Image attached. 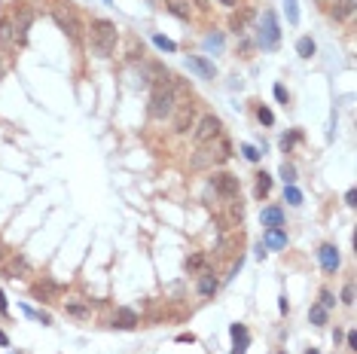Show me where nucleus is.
Segmentation results:
<instances>
[{
    "mask_svg": "<svg viewBox=\"0 0 357 354\" xmlns=\"http://www.w3.org/2000/svg\"><path fill=\"white\" fill-rule=\"evenodd\" d=\"M116 43H119V31L110 18H92L89 24V46H92V55L98 58H110L116 52Z\"/></svg>",
    "mask_w": 357,
    "mask_h": 354,
    "instance_id": "f257e3e1",
    "label": "nucleus"
},
{
    "mask_svg": "<svg viewBox=\"0 0 357 354\" xmlns=\"http://www.w3.org/2000/svg\"><path fill=\"white\" fill-rule=\"evenodd\" d=\"M174 107H177V95H174V89H168V86H156L153 95H150V104H147L150 119L165 122V119H171Z\"/></svg>",
    "mask_w": 357,
    "mask_h": 354,
    "instance_id": "f03ea898",
    "label": "nucleus"
},
{
    "mask_svg": "<svg viewBox=\"0 0 357 354\" xmlns=\"http://www.w3.org/2000/svg\"><path fill=\"white\" fill-rule=\"evenodd\" d=\"M232 156V147H229V141L220 134L217 141H211V144H205V147H199V153L193 156V168H208V165H220V162H226Z\"/></svg>",
    "mask_w": 357,
    "mask_h": 354,
    "instance_id": "7ed1b4c3",
    "label": "nucleus"
},
{
    "mask_svg": "<svg viewBox=\"0 0 357 354\" xmlns=\"http://www.w3.org/2000/svg\"><path fill=\"white\" fill-rule=\"evenodd\" d=\"M52 15H55L58 28H61L73 43H79V40H83V21H79V15H76V9H73V6H55V9H52Z\"/></svg>",
    "mask_w": 357,
    "mask_h": 354,
    "instance_id": "20e7f679",
    "label": "nucleus"
},
{
    "mask_svg": "<svg viewBox=\"0 0 357 354\" xmlns=\"http://www.w3.org/2000/svg\"><path fill=\"white\" fill-rule=\"evenodd\" d=\"M278 43H281L278 18H275V12H272V9H266V12H263V18H260V46L272 52V49H278Z\"/></svg>",
    "mask_w": 357,
    "mask_h": 354,
    "instance_id": "39448f33",
    "label": "nucleus"
},
{
    "mask_svg": "<svg viewBox=\"0 0 357 354\" xmlns=\"http://www.w3.org/2000/svg\"><path fill=\"white\" fill-rule=\"evenodd\" d=\"M220 134H223V122L217 116H202L199 125H196V131H193V141H196V147H205V144L217 141Z\"/></svg>",
    "mask_w": 357,
    "mask_h": 354,
    "instance_id": "423d86ee",
    "label": "nucleus"
},
{
    "mask_svg": "<svg viewBox=\"0 0 357 354\" xmlns=\"http://www.w3.org/2000/svg\"><path fill=\"white\" fill-rule=\"evenodd\" d=\"M211 183H214V189H217V196H223V199H235L238 196V177L235 174H226V171H214L211 174Z\"/></svg>",
    "mask_w": 357,
    "mask_h": 354,
    "instance_id": "0eeeda50",
    "label": "nucleus"
},
{
    "mask_svg": "<svg viewBox=\"0 0 357 354\" xmlns=\"http://www.w3.org/2000/svg\"><path fill=\"white\" fill-rule=\"evenodd\" d=\"M171 119H174V131L177 134H186L189 128H193V122H196V104H177L174 107V113H171Z\"/></svg>",
    "mask_w": 357,
    "mask_h": 354,
    "instance_id": "6e6552de",
    "label": "nucleus"
},
{
    "mask_svg": "<svg viewBox=\"0 0 357 354\" xmlns=\"http://www.w3.org/2000/svg\"><path fill=\"white\" fill-rule=\"evenodd\" d=\"M31 21H34V12H31L28 6L15 9V15H12V28H15V46H21V43L28 40V28H31Z\"/></svg>",
    "mask_w": 357,
    "mask_h": 354,
    "instance_id": "1a4fd4ad",
    "label": "nucleus"
},
{
    "mask_svg": "<svg viewBox=\"0 0 357 354\" xmlns=\"http://www.w3.org/2000/svg\"><path fill=\"white\" fill-rule=\"evenodd\" d=\"M318 260H321V269H324L327 275H336V272H339L342 257H339L336 244H321V248H318Z\"/></svg>",
    "mask_w": 357,
    "mask_h": 354,
    "instance_id": "9d476101",
    "label": "nucleus"
},
{
    "mask_svg": "<svg viewBox=\"0 0 357 354\" xmlns=\"http://www.w3.org/2000/svg\"><path fill=\"white\" fill-rule=\"evenodd\" d=\"M229 333H232V354H248V345H251V333H248V327L244 324H232L229 327Z\"/></svg>",
    "mask_w": 357,
    "mask_h": 354,
    "instance_id": "9b49d317",
    "label": "nucleus"
},
{
    "mask_svg": "<svg viewBox=\"0 0 357 354\" xmlns=\"http://www.w3.org/2000/svg\"><path fill=\"white\" fill-rule=\"evenodd\" d=\"M260 220H263L266 229H281V226H284V211H281L278 205H269V208H263Z\"/></svg>",
    "mask_w": 357,
    "mask_h": 354,
    "instance_id": "f8f14e48",
    "label": "nucleus"
},
{
    "mask_svg": "<svg viewBox=\"0 0 357 354\" xmlns=\"http://www.w3.org/2000/svg\"><path fill=\"white\" fill-rule=\"evenodd\" d=\"M263 248H266V251H284V248H287V232H284V229H266Z\"/></svg>",
    "mask_w": 357,
    "mask_h": 354,
    "instance_id": "ddd939ff",
    "label": "nucleus"
},
{
    "mask_svg": "<svg viewBox=\"0 0 357 354\" xmlns=\"http://www.w3.org/2000/svg\"><path fill=\"white\" fill-rule=\"evenodd\" d=\"M186 64H189L202 79H214V73H217V70H214V64H211L208 58H202V55H189V58H186Z\"/></svg>",
    "mask_w": 357,
    "mask_h": 354,
    "instance_id": "4468645a",
    "label": "nucleus"
},
{
    "mask_svg": "<svg viewBox=\"0 0 357 354\" xmlns=\"http://www.w3.org/2000/svg\"><path fill=\"white\" fill-rule=\"evenodd\" d=\"M138 312L134 309H116V315H113V327H119V330H131V327H138Z\"/></svg>",
    "mask_w": 357,
    "mask_h": 354,
    "instance_id": "2eb2a0df",
    "label": "nucleus"
},
{
    "mask_svg": "<svg viewBox=\"0 0 357 354\" xmlns=\"http://www.w3.org/2000/svg\"><path fill=\"white\" fill-rule=\"evenodd\" d=\"M217 290H220V281H217V275H211V272H202V275H199V296L211 299Z\"/></svg>",
    "mask_w": 357,
    "mask_h": 354,
    "instance_id": "dca6fc26",
    "label": "nucleus"
},
{
    "mask_svg": "<svg viewBox=\"0 0 357 354\" xmlns=\"http://www.w3.org/2000/svg\"><path fill=\"white\" fill-rule=\"evenodd\" d=\"M354 6H357V0H336L333 9H330V15H333L336 21H345V18L354 15Z\"/></svg>",
    "mask_w": 357,
    "mask_h": 354,
    "instance_id": "f3484780",
    "label": "nucleus"
},
{
    "mask_svg": "<svg viewBox=\"0 0 357 354\" xmlns=\"http://www.w3.org/2000/svg\"><path fill=\"white\" fill-rule=\"evenodd\" d=\"M15 46V28L12 18H0V49H12Z\"/></svg>",
    "mask_w": 357,
    "mask_h": 354,
    "instance_id": "a211bd4d",
    "label": "nucleus"
},
{
    "mask_svg": "<svg viewBox=\"0 0 357 354\" xmlns=\"http://www.w3.org/2000/svg\"><path fill=\"white\" fill-rule=\"evenodd\" d=\"M296 52H299V58H312V55L318 52V46H315L312 37H299V40H296Z\"/></svg>",
    "mask_w": 357,
    "mask_h": 354,
    "instance_id": "6ab92c4d",
    "label": "nucleus"
},
{
    "mask_svg": "<svg viewBox=\"0 0 357 354\" xmlns=\"http://www.w3.org/2000/svg\"><path fill=\"white\" fill-rule=\"evenodd\" d=\"M269 193H272V177H269L266 171H260V174H257V196L266 199Z\"/></svg>",
    "mask_w": 357,
    "mask_h": 354,
    "instance_id": "aec40b11",
    "label": "nucleus"
},
{
    "mask_svg": "<svg viewBox=\"0 0 357 354\" xmlns=\"http://www.w3.org/2000/svg\"><path fill=\"white\" fill-rule=\"evenodd\" d=\"M309 321H312L315 327H324V324H327V309H324L321 303L312 306V309H309Z\"/></svg>",
    "mask_w": 357,
    "mask_h": 354,
    "instance_id": "412c9836",
    "label": "nucleus"
},
{
    "mask_svg": "<svg viewBox=\"0 0 357 354\" xmlns=\"http://www.w3.org/2000/svg\"><path fill=\"white\" fill-rule=\"evenodd\" d=\"M284 202H287V205H303V193H299L293 183H287V186H284Z\"/></svg>",
    "mask_w": 357,
    "mask_h": 354,
    "instance_id": "4be33fe9",
    "label": "nucleus"
},
{
    "mask_svg": "<svg viewBox=\"0 0 357 354\" xmlns=\"http://www.w3.org/2000/svg\"><path fill=\"white\" fill-rule=\"evenodd\" d=\"M284 9H287V21L296 24L299 21V0H284Z\"/></svg>",
    "mask_w": 357,
    "mask_h": 354,
    "instance_id": "5701e85b",
    "label": "nucleus"
},
{
    "mask_svg": "<svg viewBox=\"0 0 357 354\" xmlns=\"http://www.w3.org/2000/svg\"><path fill=\"white\" fill-rule=\"evenodd\" d=\"M153 43H156L162 52H177V43H174V40H168V37H162V34H156V37H153Z\"/></svg>",
    "mask_w": 357,
    "mask_h": 354,
    "instance_id": "b1692460",
    "label": "nucleus"
},
{
    "mask_svg": "<svg viewBox=\"0 0 357 354\" xmlns=\"http://www.w3.org/2000/svg\"><path fill=\"white\" fill-rule=\"evenodd\" d=\"M281 180H284V186H287V183H296V168H293L290 162L281 165Z\"/></svg>",
    "mask_w": 357,
    "mask_h": 354,
    "instance_id": "393cba45",
    "label": "nucleus"
},
{
    "mask_svg": "<svg viewBox=\"0 0 357 354\" xmlns=\"http://www.w3.org/2000/svg\"><path fill=\"white\" fill-rule=\"evenodd\" d=\"M9 272H12L9 278H21L18 272H28V260H24V257H15V260H12V266H9Z\"/></svg>",
    "mask_w": 357,
    "mask_h": 354,
    "instance_id": "a878e982",
    "label": "nucleus"
},
{
    "mask_svg": "<svg viewBox=\"0 0 357 354\" xmlns=\"http://www.w3.org/2000/svg\"><path fill=\"white\" fill-rule=\"evenodd\" d=\"M257 119H260L263 125H272V122H275V113H272L269 107H257Z\"/></svg>",
    "mask_w": 357,
    "mask_h": 354,
    "instance_id": "bb28decb",
    "label": "nucleus"
},
{
    "mask_svg": "<svg viewBox=\"0 0 357 354\" xmlns=\"http://www.w3.org/2000/svg\"><path fill=\"white\" fill-rule=\"evenodd\" d=\"M272 92H275V98H278V104H284V107L290 104V95H287V89H284L281 83H275V89H272Z\"/></svg>",
    "mask_w": 357,
    "mask_h": 354,
    "instance_id": "cd10ccee",
    "label": "nucleus"
},
{
    "mask_svg": "<svg viewBox=\"0 0 357 354\" xmlns=\"http://www.w3.org/2000/svg\"><path fill=\"white\" fill-rule=\"evenodd\" d=\"M241 153H244V159H248V162H260V150H257L254 144H244V147H241Z\"/></svg>",
    "mask_w": 357,
    "mask_h": 354,
    "instance_id": "c85d7f7f",
    "label": "nucleus"
},
{
    "mask_svg": "<svg viewBox=\"0 0 357 354\" xmlns=\"http://www.w3.org/2000/svg\"><path fill=\"white\" fill-rule=\"evenodd\" d=\"M168 9H171L174 15H180V18H189V9H186V3H180V0H174Z\"/></svg>",
    "mask_w": 357,
    "mask_h": 354,
    "instance_id": "c756f323",
    "label": "nucleus"
},
{
    "mask_svg": "<svg viewBox=\"0 0 357 354\" xmlns=\"http://www.w3.org/2000/svg\"><path fill=\"white\" fill-rule=\"evenodd\" d=\"M299 138H303V134H299V131H293V134H284V138H281V150H284V153H287V150H290V147H293V144H296V141H299Z\"/></svg>",
    "mask_w": 357,
    "mask_h": 354,
    "instance_id": "7c9ffc66",
    "label": "nucleus"
},
{
    "mask_svg": "<svg viewBox=\"0 0 357 354\" xmlns=\"http://www.w3.org/2000/svg\"><path fill=\"white\" fill-rule=\"evenodd\" d=\"M342 303H345V306H354V284H351V281L342 287Z\"/></svg>",
    "mask_w": 357,
    "mask_h": 354,
    "instance_id": "2f4dec72",
    "label": "nucleus"
},
{
    "mask_svg": "<svg viewBox=\"0 0 357 354\" xmlns=\"http://www.w3.org/2000/svg\"><path fill=\"white\" fill-rule=\"evenodd\" d=\"M202 266H205V257H202V254H196V257L186 260V269H189V272H196V269H202Z\"/></svg>",
    "mask_w": 357,
    "mask_h": 354,
    "instance_id": "473e14b6",
    "label": "nucleus"
},
{
    "mask_svg": "<svg viewBox=\"0 0 357 354\" xmlns=\"http://www.w3.org/2000/svg\"><path fill=\"white\" fill-rule=\"evenodd\" d=\"M52 290H55L52 281H46V284H34V296H46V293H52Z\"/></svg>",
    "mask_w": 357,
    "mask_h": 354,
    "instance_id": "72a5a7b5",
    "label": "nucleus"
},
{
    "mask_svg": "<svg viewBox=\"0 0 357 354\" xmlns=\"http://www.w3.org/2000/svg\"><path fill=\"white\" fill-rule=\"evenodd\" d=\"M321 306H324V309H333V306H336V296H333L330 290H321Z\"/></svg>",
    "mask_w": 357,
    "mask_h": 354,
    "instance_id": "f704fd0d",
    "label": "nucleus"
},
{
    "mask_svg": "<svg viewBox=\"0 0 357 354\" xmlns=\"http://www.w3.org/2000/svg\"><path fill=\"white\" fill-rule=\"evenodd\" d=\"M67 315H76V318H86V315H89V309H86V306H67Z\"/></svg>",
    "mask_w": 357,
    "mask_h": 354,
    "instance_id": "c9c22d12",
    "label": "nucleus"
},
{
    "mask_svg": "<svg viewBox=\"0 0 357 354\" xmlns=\"http://www.w3.org/2000/svg\"><path fill=\"white\" fill-rule=\"evenodd\" d=\"M205 43H208L211 49H220V46H223V37H220V34H211V37H208Z\"/></svg>",
    "mask_w": 357,
    "mask_h": 354,
    "instance_id": "e433bc0d",
    "label": "nucleus"
},
{
    "mask_svg": "<svg viewBox=\"0 0 357 354\" xmlns=\"http://www.w3.org/2000/svg\"><path fill=\"white\" fill-rule=\"evenodd\" d=\"M345 205H348V208H354V205H357V193H354V189H348V193H345Z\"/></svg>",
    "mask_w": 357,
    "mask_h": 354,
    "instance_id": "4c0bfd02",
    "label": "nucleus"
},
{
    "mask_svg": "<svg viewBox=\"0 0 357 354\" xmlns=\"http://www.w3.org/2000/svg\"><path fill=\"white\" fill-rule=\"evenodd\" d=\"M345 342H348V348H351V351H357V333H354V330L345 336Z\"/></svg>",
    "mask_w": 357,
    "mask_h": 354,
    "instance_id": "58836bf2",
    "label": "nucleus"
},
{
    "mask_svg": "<svg viewBox=\"0 0 357 354\" xmlns=\"http://www.w3.org/2000/svg\"><path fill=\"white\" fill-rule=\"evenodd\" d=\"M278 309H281V312H284V315H287V312H290V303H287V296H281V303H278Z\"/></svg>",
    "mask_w": 357,
    "mask_h": 354,
    "instance_id": "ea45409f",
    "label": "nucleus"
},
{
    "mask_svg": "<svg viewBox=\"0 0 357 354\" xmlns=\"http://www.w3.org/2000/svg\"><path fill=\"white\" fill-rule=\"evenodd\" d=\"M177 342H196V336H193V333H180Z\"/></svg>",
    "mask_w": 357,
    "mask_h": 354,
    "instance_id": "a19ab883",
    "label": "nucleus"
},
{
    "mask_svg": "<svg viewBox=\"0 0 357 354\" xmlns=\"http://www.w3.org/2000/svg\"><path fill=\"white\" fill-rule=\"evenodd\" d=\"M0 345H3V348H6V345H9V336H6V333H3V330H0Z\"/></svg>",
    "mask_w": 357,
    "mask_h": 354,
    "instance_id": "79ce46f5",
    "label": "nucleus"
},
{
    "mask_svg": "<svg viewBox=\"0 0 357 354\" xmlns=\"http://www.w3.org/2000/svg\"><path fill=\"white\" fill-rule=\"evenodd\" d=\"M6 76V61H3V55H0V79Z\"/></svg>",
    "mask_w": 357,
    "mask_h": 354,
    "instance_id": "37998d69",
    "label": "nucleus"
},
{
    "mask_svg": "<svg viewBox=\"0 0 357 354\" xmlns=\"http://www.w3.org/2000/svg\"><path fill=\"white\" fill-rule=\"evenodd\" d=\"M0 312H6V296H3V290H0Z\"/></svg>",
    "mask_w": 357,
    "mask_h": 354,
    "instance_id": "c03bdc74",
    "label": "nucleus"
},
{
    "mask_svg": "<svg viewBox=\"0 0 357 354\" xmlns=\"http://www.w3.org/2000/svg\"><path fill=\"white\" fill-rule=\"evenodd\" d=\"M220 3H223V6H235L238 0H220Z\"/></svg>",
    "mask_w": 357,
    "mask_h": 354,
    "instance_id": "a18cd8bd",
    "label": "nucleus"
},
{
    "mask_svg": "<svg viewBox=\"0 0 357 354\" xmlns=\"http://www.w3.org/2000/svg\"><path fill=\"white\" fill-rule=\"evenodd\" d=\"M306 354H318V351H315V348H306Z\"/></svg>",
    "mask_w": 357,
    "mask_h": 354,
    "instance_id": "49530a36",
    "label": "nucleus"
},
{
    "mask_svg": "<svg viewBox=\"0 0 357 354\" xmlns=\"http://www.w3.org/2000/svg\"><path fill=\"white\" fill-rule=\"evenodd\" d=\"M0 260H3V251H0Z\"/></svg>",
    "mask_w": 357,
    "mask_h": 354,
    "instance_id": "de8ad7c7",
    "label": "nucleus"
},
{
    "mask_svg": "<svg viewBox=\"0 0 357 354\" xmlns=\"http://www.w3.org/2000/svg\"><path fill=\"white\" fill-rule=\"evenodd\" d=\"M330 3H336V0H330Z\"/></svg>",
    "mask_w": 357,
    "mask_h": 354,
    "instance_id": "09e8293b",
    "label": "nucleus"
},
{
    "mask_svg": "<svg viewBox=\"0 0 357 354\" xmlns=\"http://www.w3.org/2000/svg\"><path fill=\"white\" fill-rule=\"evenodd\" d=\"M284 354H287V351H284Z\"/></svg>",
    "mask_w": 357,
    "mask_h": 354,
    "instance_id": "8fccbe9b",
    "label": "nucleus"
}]
</instances>
